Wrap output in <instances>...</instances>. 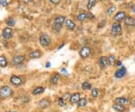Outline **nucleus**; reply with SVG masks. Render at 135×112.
<instances>
[{"label":"nucleus","instance_id":"a18cd8bd","mask_svg":"<svg viewBox=\"0 0 135 112\" xmlns=\"http://www.w3.org/2000/svg\"><path fill=\"white\" fill-rule=\"evenodd\" d=\"M2 6V5H1V2H0V6Z\"/></svg>","mask_w":135,"mask_h":112},{"label":"nucleus","instance_id":"37998d69","mask_svg":"<svg viewBox=\"0 0 135 112\" xmlns=\"http://www.w3.org/2000/svg\"><path fill=\"white\" fill-rule=\"evenodd\" d=\"M64 45H65V44H62V45H61V46H60L59 47V49H61V48H62V47H63V46H64Z\"/></svg>","mask_w":135,"mask_h":112},{"label":"nucleus","instance_id":"4468645a","mask_svg":"<svg viewBox=\"0 0 135 112\" xmlns=\"http://www.w3.org/2000/svg\"><path fill=\"white\" fill-rule=\"evenodd\" d=\"M116 102L119 103V104H121L122 105H128L130 103V101L128 99H125V98H122V97H119L116 99Z\"/></svg>","mask_w":135,"mask_h":112},{"label":"nucleus","instance_id":"9b49d317","mask_svg":"<svg viewBox=\"0 0 135 112\" xmlns=\"http://www.w3.org/2000/svg\"><path fill=\"white\" fill-rule=\"evenodd\" d=\"M25 60V56L22 55H19V56H14L12 60V64L14 66H17L19 64H21L22 62Z\"/></svg>","mask_w":135,"mask_h":112},{"label":"nucleus","instance_id":"2eb2a0df","mask_svg":"<svg viewBox=\"0 0 135 112\" xmlns=\"http://www.w3.org/2000/svg\"><path fill=\"white\" fill-rule=\"evenodd\" d=\"M65 23L66 25V27L70 30H74L76 27V24L71 20H65Z\"/></svg>","mask_w":135,"mask_h":112},{"label":"nucleus","instance_id":"f8f14e48","mask_svg":"<svg viewBox=\"0 0 135 112\" xmlns=\"http://www.w3.org/2000/svg\"><path fill=\"white\" fill-rule=\"evenodd\" d=\"M50 100H48L47 99H43L38 103L39 107L42 109H45V108H48L50 106Z\"/></svg>","mask_w":135,"mask_h":112},{"label":"nucleus","instance_id":"79ce46f5","mask_svg":"<svg viewBox=\"0 0 135 112\" xmlns=\"http://www.w3.org/2000/svg\"><path fill=\"white\" fill-rule=\"evenodd\" d=\"M132 105L134 107H135V99L133 101V102H132Z\"/></svg>","mask_w":135,"mask_h":112},{"label":"nucleus","instance_id":"473e14b6","mask_svg":"<svg viewBox=\"0 0 135 112\" xmlns=\"http://www.w3.org/2000/svg\"><path fill=\"white\" fill-rule=\"evenodd\" d=\"M0 2H1V5L3 6V7H6L8 5V0H0Z\"/></svg>","mask_w":135,"mask_h":112},{"label":"nucleus","instance_id":"20e7f679","mask_svg":"<svg viewBox=\"0 0 135 112\" xmlns=\"http://www.w3.org/2000/svg\"><path fill=\"white\" fill-rule=\"evenodd\" d=\"M79 54H80V56L81 58L86 59V58H87L90 55V54H91V48H90L89 47H88V46H84V47H83L80 49Z\"/></svg>","mask_w":135,"mask_h":112},{"label":"nucleus","instance_id":"9d476101","mask_svg":"<svg viewBox=\"0 0 135 112\" xmlns=\"http://www.w3.org/2000/svg\"><path fill=\"white\" fill-rule=\"evenodd\" d=\"M99 66H100L101 69H105L109 66L107 57H106V56H101V58L99 59Z\"/></svg>","mask_w":135,"mask_h":112},{"label":"nucleus","instance_id":"49530a36","mask_svg":"<svg viewBox=\"0 0 135 112\" xmlns=\"http://www.w3.org/2000/svg\"><path fill=\"white\" fill-rule=\"evenodd\" d=\"M0 39H1V35H0Z\"/></svg>","mask_w":135,"mask_h":112},{"label":"nucleus","instance_id":"e433bc0d","mask_svg":"<svg viewBox=\"0 0 135 112\" xmlns=\"http://www.w3.org/2000/svg\"><path fill=\"white\" fill-rule=\"evenodd\" d=\"M61 72H62V74H65V75H67L68 74V71L65 68H62V69H61Z\"/></svg>","mask_w":135,"mask_h":112},{"label":"nucleus","instance_id":"f03ea898","mask_svg":"<svg viewBox=\"0 0 135 112\" xmlns=\"http://www.w3.org/2000/svg\"><path fill=\"white\" fill-rule=\"evenodd\" d=\"M13 93V90L8 86H4L0 89V98L1 99H6L11 96Z\"/></svg>","mask_w":135,"mask_h":112},{"label":"nucleus","instance_id":"4c0bfd02","mask_svg":"<svg viewBox=\"0 0 135 112\" xmlns=\"http://www.w3.org/2000/svg\"><path fill=\"white\" fill-rule=\"evenodd\" d=\"M52 3H53V4H55V5H57V4H59V2H60V1L61 0H50Z\"/></svg>","mask_w":135,"mask_h":112},{"label":"nucleus","instance_id":"ea45409f","mask_svg":"<svg viewBox=\"0 0 135 112\" xmlns=\"http://www.w3.org/2000/svg\"><path fill=\"white\" fill-rule=\"evenodd\" d=\"M50 66H51V63L50 62H47V63H46V68H49V67H50Z\"/></svg>","mask_w":135,"mask_h":112},{"label":"nucleus","instance_id":"6e6552de","mask_svg":"<svg viewBox=\"0 0 135 112\" xmlns=\"http://www.w3.org/2000/svg\"><path fill=\"white\" fill-rule=\"evenodd\" d=\"M125 16H126L125 12L123 11H120L116 14V15L113 17V20H114L116 22H120V21L123 20L124 19H125Z\"/></svg>","mask_w":135,"mask_h":112},{"label":"nucleus","instance_id":"58836bf2","mask_svg":"<svg viewBox=\"0 0 135 112\" xmlns=\"http://www.w3.org/2000/svg\"><path fill=\"white\" fill-rule=\"evenodd\" d=\"M131 11H132L133 13H134L135 14V5H133V6H131Z\"/></svg>","mask_w":135,"mask_h":112},{"label":"nucleus","instance_id":"393cba45","mask_svg":"<svg viewBox=\"0 0 135 112\" xmlns=\"http://www.w3.org/2000/svg\"><path fill=\"white\" fill-rule=\"evenodd\" d=\"M87 105V99H86V98H82V99H80V100L78 101L77 102V106L80 108H81V107H84L86 106Z\"/></svg>","mask_w":135,"mask_h":112},{"label":"nucleus","instance_id":"ddd939ff","mask_svg":"<svg viewBox=\"0 0 135 112\" xmlns=\"http://www.w3.org/2000/svg\"><path fill=\"white\" fill-rule=\"evenodd\" d=\"M80 99V93H75L73 95H71L70 102L72 104H75V103H77Z\"/></svg>","mask_w":135,"mask_h":112},{"label":"nucleus","instance_id":"a211bd4d","mask_svg":"<svg viewBox=\"0 0 135 112\" xmlns=\"http://www.w3.org/2000/svg\"><path fill=\"white\" fill-rule=\"evenodd\" d=\"M59 73H55L53 74V76L50 78V82L53 84H56L57 82L59 81Z\"/></svg>","mask_w":135,"mask_h":112},{"label":"nucleus","instance_id":"423d86ee","mask_svg":"<svg viewBox=\"0 0 135 112\" xmlns=\"http://www.w3.org/2000/svg\"><path fill=\"white\" fill-rule=\"evenodd\" d=\"M126 73H127L126 68L122 66L120 68H119L118 70L116 71L114 75H115V77H116V78H123V77L125 76Z\"/></svg>","mask_w":135,"mask_h":112},{"label":"nucleus","instance_id":"f704fd0d","mask_svg":"<svg viewBox=\"0 0 135 112\" xmlns=\"http://www.w3.org/2000/svg\"><path fill=\"white\" fill-rule=\"evenodd\" d=\"M29 100V98L27 97V96H26V95H24V96H22V99H21V101H22L23 103L28 102Z\"/></svg>","mask_w":135,"mask_h":112},{"label":"nucleus","instance_id":"c03bdc74","mask_svg":"<svg viewBox=\"0 0 135 112\" xmlns=\"http://www.w3.org/2000/svg\"><path fill=\"white\" fill-rule=\"evenodd\" d=\"M116 1H122V0H116Z\"/></svg>","mask_w":135,"mask_h":112},{"label":"nucleus","instance_id":"aec40b11","mask_svg":"<svg viewBox=\"0 0 135 112\" xmlns=\"http://www.w3.org/2000/svg\"><path fill=\"white\" fill-rule=\"evenodd\" d=\"M107 60H108V63L110 66H114L116 65V56H113V55H110V56L107 57Z\"/></svg>","mask_w":135,"mask_h":112},{"label":"nucleus","instance_id":"a878e982","mask_svg":"<svg viewBox=\"0 0 135 112\" xmlns=\"http://www.w3.org/2000/svg\"><path fill=\"white\" fill-rule=\"evenodd\" d=\"M6 24L10 26V27H12V26H15V21L14 20V19L12 17H8L7 20H5Z\"/></svg>","mask_w":135,"mask_h":112},{"label":"nucleus","instance_id":"c85d7f7f","mask_svg":"<svg viewBox=\"0 0 135 112\" xmlns=\"http://www.w3.org/2000/svg\"><path fill=\"white\" fill-rule=\"evenodd\" d=\"M86 18V13H80L77 16V20L80 22H83Z\"/></svg>","mask_w":135,"mask_h":112},{"label":"nucleus","instance_id":"412c9836","mask_svg":"<svg viewBox=\"0 0 135 112\" xmlns=\"http://www.w3.org/2000/svg\"><path fill=\"white\" fill-rule=\"evenodd\" d=\"M8 65V60L4 56H0V67L5 68Z\"/></svg>","mask_w":135,"mask_h":112},{"label":"nucleus","instance_id":"b1692460","mask_svg":"<svg viewBox=\"0 0 135 112\" xmlns=\"http://www.w3.org/2000/svg\"><path fill=\"white\" fill-rule=\"evenodd\" d=\"M116 6H111L107 9V11H106V14H107V16H110V15H112L116 11Z\"/></svg>","mask_w":135,"mask_h":112},{"label":"nucleus","instance_id":"c9c22d12","mask_svg":"<svg viewBox=\"0 0 135 112\" xmlns=\"http://www.w3.org/2000/svg\"><path fill=\"white\" fill-rule=\"evenodd\" d=\"M116 65L118 67H121L122 66V61H120V60H117V61L116 62Z\"/></svg>","mask_w":135,"mask_h":112},{"label":"nucleus","instance_id":"7ed1b4c3","mask_svg":"<svg viewBox=\"0 0 135 112\" xmlns=\"http://www.w3.org/2000/svg\"><path fill=\"white\" fill-rule=\"evenodd\" d=\"M39 42L42 47H48L51 43L50 37L47 34H43L40 36Z\"/></svg>","mask_w":135,"mask_h":112},{"label":"nucleus","instance_id":"f257e3e1","mask_svg":"<svg viewBox=\"0 0 135 112\" xmlns=\"http://www.w3.org/2000/svg\"><path fill=\"white\" fill-rule=\"evenodd\" d=\"M122 28L121 24L119 22H115L112 24V27H111V34L113 36H119L120 35H122Z\"/></svg>","mask_w":135,"mask_h":112},{"label":"nucleus","instance_id":"6ab92c4d","mask_svg":"<svg viewBox=\"0 0 135 112\" xmlns=\"http://www.w3.org/2000/svg\"><path fill=\"white\" fill-rule=\"evenodd\" d=\"M41 56V53L40 51H34L29 54L30 58L32 59H37V58H39Z\"/></svg>","mask_w":135,"mask_h":112},{"label":"nucleus","instance_id":"39448f33","mask_svg":"<svg viewBox=\"0 0 135 112\" xmlns=\"http://www.w3.org/2000/svg\"><path fill=\"white\" fill-rule=\"evenodd\" d=\"M13 34H14V32L12 29L10 27H6L2 31V37L5 39H10L12 38Z\"/></svg>","mask_w":135,"mask_h":112},{"label":"nucleus","instance_id":"1a4fd4ad","mask_svg":"<svg viewBox=\"0 0 135 112\" xmlns=\"http://www.w3.org/2000/svg\"><path fill=\"white\" fill-rule=\"evenodd\" d=\"M10 81L13 85L14 86H20V84H22V79L21 78H20L19 76L17 75H13L11 76L10 78Z\"/></svg>","mask_w":135,"mask_h":112},{"label":"nucleus","instance_id":"5701e85b","mask_svg":"<svg viewBox=\"0 0 135 112\" xmlns=\"http://www.w3.org/2000/svg\"><path fill=\"white\" fill-rule=\"evenodd\" d=\"M65 21V16H59L54 19V23H59L62 25H63Z\"/></svg>","mask_w":135,"mask_h":112},{"label":"nucleus","instance_id":"a19ab883","mask_svg":"<svg viewBox=\"0 0 135 112\" xmlns=\"http://www.w3.org/2000/svg\"><path fill=\"white\" fill-rule=\"evenodd\" d=\"M24 2H26V3H29V2H32V0H22Z\"/></svg>","mask_w":135,"mask_h":112},{"label":"nucleus","instance_id":"c756f323","mask_svg":"<svg viewBox=\"0 0 135 112\" xmlns=\"http://www.w3.org/2000/svg\"><path fill=\"white\" fill-rule=\"evenodd\" d=\"M99 95V90H98L97 88H93L92 90V95L93 98H97Z\"/></svg>","mask_w":135,"mask_h":112},{"label":"nucleus","instance_id":"0eeeda50","mask_svg":"<svg viewBox=\"0 0 135 112\" xmlns=\"http://www.w3.org/2000/svg\"><path fill=\"white\" fill-rule=\"evenodd\" d=\"M124 20V23L128 26H135V18L132 17L131 16H129V15H126Z\"/></svg>","mask_w":135,"mask_h":112},{"label":"nucleus","instance_id":"72a5a7b5","mask_svg":"<svg viewBox=\"0 0 135 112\" xmlns=\"http://www.w3.org/2000/svg\"><path fill=\"white\" fill-rule=\"evenodd\" d=\"M62 98H63V99H64V100L70 99V98H71V95H70V93H65V95L62 96Z\"/></svg>","mask_w":135,"mask_h":112},{"label":"nucleus","instance_id":"4be33fe9","mask_svg":"<svg viewBox=\"0 0 135 112\" xmlns=\"http://www.w3.org/2000/svg\"><path fill=\"white\" fill-rule=\"evenodd\" d=\"M44 92V88L41 87H38L32 91V94L33 95H39V94L43 93Z\"/></svg>","mask_w":135,"mask_h":112},{"label":"nucleus","instance_id":"7c9ffc66","mask_svg":"<svg viewBox=\"0 0 135 112\" xmlns=\"http://www.w3.org/2000/svg\"><path fill=\"white\" fill-rule=\"evenodd\" d=\"M58 105H59L60 107L65 106V100L63 99V98H62V97L59 98V99H58Z\"/></svg>","mask_w":135,"mask_h":112},{"label":"nucleus","instance_id":"cd10ccee","mask_svg":"<svg viewBox=\"0 0 135 112\" xmlns=\"http://www.w3.org/2000/svg\"><path fill=\"white\" fill-rule=\"evenodd\" d=\"M92 88V85L90 83L87 82V81H85L82 84V89L84 90H90Z\"/></svg>","mask_w":135,"mask_h":112},{"label":"nucleus","instance_id":"f3484780","mask_svg":"<svg viewBox=\"0 0 135 112\" xmlns=\"http://www.w3.org/2000/svg\"><path fill=\"white\" fill-rule=\"evenodd\" d=\"M52 29L56 33H59L62 29V24H59V23H53V26H52Z\"/></svg>","mask_w":135,"mask_h":112},{"label":"nucleus","instance_id":"dca6fc26","mask_svg":"<svg viewBox=\"0 0 135 112\" xmlns=\"http://www.w3.org/2000/svg\"><path fill=\"white\" fill-rule=\"evenodd\" d=\"M113 108L114 109V110H116V111H124L125 110V105H121V104H119V103H115V104H113Z\"/></svg>","mask_w":135,"mask_h":112},{"label":"nucleus","instance_id":"bb28decb","mask_svg":"<svg viewBox=\"0 0 135 112\" xmlns=\"http://www.w3.org/2000/svg\"><path fill=\"white\" fill-rule=\"evenodd\" d=\"M96 0H88L87 2V8L88 10H91L94 6H95Z\"/></svg>","mask_w":135,"mask_h":112},{"label":"nucleus","instance_id":"2f4dec72","mask_svg":"<svg viewBox=\"0 0 135 112\" xmlns=\"http://www.w3.org/2000/svg\"><path fill=\"white\" fill-rule=\"evenodd\" d=\"M86 18H88L89 20H94L95 18V15L92 12H88L86 14Z\"/></svg>","mask_w":135,"mask_h":112},{"label":"nucleus","instance_id":"de8ad7c7","mask_svg":"<svg viewBox=\"0 0 135 112\" xmlns=\"http://www.w3.org/2000/svg\"><path fill=\"white\" fill-rule=\"evenodd\" d=\"M11 112H17V111H11Z\"/></svg>","mask_w":135,"mask_h":112}]
</instances>
